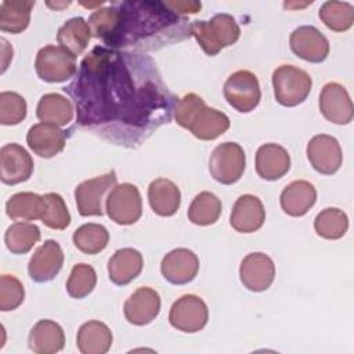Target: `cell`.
Wrapping results in <instances>:
<instances>
[{
  "instance_id": "obj_18",
  "label": "cell",
  "mask_w": 354,
  "mask_h": 354,
  "mask_svg": "<svg viewBox=\"0 0 354 354\" xmlns=\"http://www.w3.org/2000/svg\"><path fill=\"white\" fill-rule=\"evenodd\" d=\"M199 271L198 256L187 249L177 248L170 250L160 263V272L163 278L173 285H185L194 281Z\"/></svg>"
},
{
  "instance_id": "obj_23",
  "label": "cell",
  "mask_w": 354,
  "mask_h": 354,
  "mask_svg": "<svg viewBox=\"0 0 354 354\" xmlns=\"http://www.w3.org/2000/svg\"><path fill=\"white\" fill-rule=\"evenodd\" d=\"M144 267L142 254L133 248H123L116 250L108 261V275L109 279L118 285L123 286L136 279Z\"/></svg>"
},
{
  "instance_id": "obj_42",
  "label": "cell",
  "mask_w": 354,
  "mask_h": 354,
  "mask_svg": "<svg viewBox=\"0 0 354 354\" xmlns=\"http://www.w3.org/2000/svg\"><path fill=\"white\" fill-rule=\"evenodd\" d=\"M166 4L178 15L196 14L202 7L199 1H166Z\"/></svg>"
},
{
  "instance_id": "obj_34",
  "label": "cell",
  "mask_w": 354,
  "mask_h": 354,
  "mask_svg": "<svg viewBox=\"0 0 354 354\" xmlns=\"http://www.w3.org/2000/svg\"><path fill=\"white\" fill-rule=\"evenodd\" d=\"M319 19L333 32H346L354 24V7L347 1H325L319 11Z\"/></svg>"
},
{
  "instance_id": "obj_2",
  "label": "cell",
  "mask_w": 354,
  "mask_h": 354,
  "mask_svg": "<svg viewBox=\"0 0 354 354\" xmlns=\"http://www.w3.org/2000/svg\"><path fill=\"white\" fill-rule=\"evenodd\" d=\"M113 32L104 40L105 47L155 50L171 41L189 37L185 18L167 7L166 1H119Z\"/></svg>"
},
{
  "instance_id": "obj_15",
  "label": "cell",
  "mask_w": 354,
  "mask_h": 354,
  "mask_svg": "<svg viewBox=\"0 0 354 354\" xmlns=\"http://www.w3.org/2000/svg\"><path fill=\"white\" fill-rule=\"evenodd\" d=\"M289 46L295 55L313 64L325 61L329 54L328 39L313 25L296 28L290 33Z\"/></svg>"
},
{
  "instance_id": "obj_37",
  "label": "cell",
  "mask_w": 354,
  "mask_h": 354,
  "mask_svg": "<svg viewBox=\"0 0 354 354\" xmlns=\"http://www.w3.org/2000/svg\"><path fill=\"white\" fill-rule=\"evenodd\" d=\"M97 283L95 270L86 263H77L73 266L68 281L66 292L73 299H83L88 296Z\"/></svg>"
},
{
  "instance_id": "obj_8",
  "label": "cell",
  "mask_w": 354,
  "mask_h": 354,
  "mask_svg": "<svg viewBox=\"0 0 354 354\" xmlns=\"http://www.w3.org/2000/svg\"><path fill=\"white\" fill-rule=\"evenodd\" d=\"M35 69L44 82H66L76 73V57L61 46L48 44L37 51Z\"/></svg>"
},
{
  "instance_id": "obj_9",
  "label": "cell",
  "mask_w": 354,
  "mask_h": 354,
  "mask_svg": "<svg viewBox=\"0 0 354 354\" xmlns=\"http://www.w3.org/2000/svg\"><path fill=\"white\" fill-rule=\"evenodd\" d=\"M223 94L227 102L241 113L252 112L261 100L257 76L250 71H236L224 83Z\"/></svg>"
},
{
  "instance_id": "obj_6",
  "label": "cell",
  "mask_w": 354,
  "mask_h": 354,
  "mask_svg": "<svg viewBox=\"0 0 354 354\" xmlns=\"http://www.w3.org/2000/svg\"><path fill=\"white\" fill-rule=\"evenodd\" d=\"M246 166V155L243 148L236 142L218 144L209 158L210 176L220 184L231 185L236 183Z\"/></svg>"
},
{
  "instance_id": "obj_32",
  "label": "cell",
  "mask_w": 354,
  "mask_h": 354,
  "mask_svg": "<svg viewBox=\"0 0 354 354\" xmlns=\"http://www.w3.org/2000/svg\"><path fill=\"white\" fill-rule=\"evenodd\" d=\"M221 214V201L209 191L199 192L188 207V220L195 225H212Z\"/></svg>"
},
{
  "instance_id": "obj_4",
  "label": "cell",
  "mask_w": 354,
  "mask_h": 354,
  "mask_svg": "<svg viewBox=\"0 0 354 354\" xmlns=\"http://www.w3.org/2000/svg\"><path fill=\"white\" fill-rule=\"evenodd\" d=\"M189 35L196 39L207 55L213 57L223 48L236 43L241 29L232 15L221 12L213 15L209 21H194L189 24Z\"/></svg>"
},
{
  "instance_id": "obj_35",
  "label": "cell",
  "mask_w": 354,
  "mask_h": 354,
  "mask_svg": "<svg viewBox=\"0 0 354 354\" xmlns=\"http://www.w3.org/2000/svg\"><path fill=\"white\" fill-rule=\"evenodd\" d=\"M314 230L321 238L330 241L340 239L348 230V217L337 207H326L317 214Z\"/></svg>"
},
{
  "instance_id": "obj_30",
  "label": "cell",
  "mask_w": 354,
  "mask_h": 354,
  "mask_svg": "<svg viewBox=\"0 0 354 354\" xmlns=\"http://www.w3.org/2000/svg\"><path fill=\"white\" fill-rule=\"evenodd\" d=\"M91 36L90 26L84 18L73 17L58 29L57 41L72 55L77 57L86 50Z\"/></svg>"
},
{
  "instance_id": "obj_29",
  "label": "cell",
  "mask_w": 354,
  "mask_h": 354,
  "mask_svg": "<svg viewBox=\"0 0 354 354\" xmlns=\"http://www.w3.org/2000/svg\"><path fill=\"white\" fill-rule=\"evenodd\" d=\"M46 209L43 195L33 192H17L6 202V213L11 220L33 221L41 218Z\"/></svg>"
},
{
  "instance_id": "obj_22",
  "label": "cell",
  "mask_w": 354,
  "mask_h": 354,
  "mask_svg": "<svg viewBox=\"0 0 354 354\" xmlns=\"http://www.w3.org/2000/svg\"><path fill=\"white\" fill-rule=\"evenodd\" d=\"M290 169V156L279 144L268 142L259 147L256 152V171L267 181L283 177Z\"/></svg>"
},
{
  "instance_id": "obj_7",
  "label": "cell",
  "mask_w": 354,
  "mask_h": 354,
  "mask_svg": "<svg viewBox=\"0 0 354 354\" xmlns=\"http://www.w3.org/2000/svg\"><path fill=\"white\" fill-rule=\"evenodd\" d=\"M105 210L108 217L119 225H130L142 214V199L138 188L130 183L116 184L108 194Z\"/></svg>"
},
{
  "instance_id": "obj_17",
  "label": "cell",
  "mask_w": 354,
  "mask_h": 354,
  "mask_svg": "<svg viewBox=\"0 0 354 354\" xmlns=\"http://www.w3.org/2000/svg\"><path fill=\"white\" fill-rule=\"evenodd\" d=\"M62 263L64 252L59 243L54 239H47L40 248L36 249L29 260V277L37 283L53 281L59 274Z\"/></svg>"
},
{
  "instance_id": "obj_12",
  "label": "cell",
  "mask_w": 354,
  "mask_h": 354,
  "mask_svg": "<svg viewBox=\"0 0 354 354\" xmlns=\"http://www.w3.org/2000/svg\"><path fill=\"white\" fill-rule=\"evenodd\" d=\"M306 152L313 169L325 176L335 174L343 162L339 141L328 134L314 136L308 141Z\"/></svg>"
},
{
  "instance_id": "obj_16",
  "label": "cell",
  "mask_w": 354,
  "mask_h": 354,
  "mask_svg": "<svg viewBox=\"0 0 354 354\" xmlns=\"http://www.w3.org/2000/svg\"><path fill=\"white\" fill-rule=\"evenodd\" d=\"M319 111L335 124H348L354 118V108L348 91L336 82L326 83L319 93Z\"/></svg>"
},
{
  "instance_id": "obj_1",
  "label": "cell",
  "mask_w": 354,
  "mask_h": 354,
  "mask_svg": "<svg viewBox=\"0 0 354 354\" xmlns=\"http://www.w3.org/2000/svg\"><path fill=\"white\" fill-rule=\"evenodd\" d=\"M64 91L73 100L82 127L126 148L141 145L169 123L178 102L151 57L105 46L82 59Z\"/></svg>"
},
{
  "instance_id": "obj_10",
  "label": "cell",
  "mask_w": 354,
  "mask_h": 354,
  "mask_svg": "<svg viewBox=\"0 0 354 354\" xmlns=\"http://www.w3.org/2000/svg\"><path fill=\"white\" fill-rule=\"evenodd\" d=\"M116 173L115 170H111L102 176L88 178L80 183L75 188V201L79 214L83 217L102 216V202L108 191H111V188L116 185Z\"/></svg>"
},
{
  "instance_id": "obj_33",
  "label": "cell",
  "mask_w": 354,
  "mask_h": 354,
  "mask_svg": "<svg viewBox=\"0 0 354 354\" xmlns=\"http://www.w3.org/2000/svg\"><path fill=\"white\" fill-rule=\"evenodd\" d=\"M40 239V230L36 224L14 223L4 234V243L12 254L28 253Z\"/></svg>"
},
{
  "instance_id": "obj_43",
  "label": "cell",
  "mask_w": 354,
  "mask_h": 354,
  "mask_svg": "<svg viewBox=\"0 0 354 354\" xmlns=\"http://www.w3.org/2000/svg\"><path fill=\"white\" fill-rule=\"evenodd\" d=\"M69 4H71V1H68V3H62V4H51V3H47V6H48V7H54V8L66 7V6H69Z\"/></svg>"
},
{
  "instance_id": "obj_11",
  "label": "cell",
  "mask_w": 354,
  "mask_h": 354,
  "mask_svg": "<svg viewBox=\"0 0 354 354\" xmlns=\"http://www.w3.org/2000/svg\"><path fill=\"white\" fill-rule=\"evenodd\" d=\"M209 319L206 303L196 295H184L177 299L169 311V322L177 330L195 333L203 329Z\"/></svg>"
},
{
  "instance_id": "obj_36",
  "label": "cell",
  "mask_w": 354,
  "mask_h": 354,
  "mask_svg": "<svg viewBox=\"0 0 354 354\" xmlns=\"http://www.w3.org/2000/svg\"><path fill=\"white\" fill-rule=\"evenodd\" d=\"M109 242L108 230L95 223H87L80 225L73 232L75 246L86 254H97L102 252Z\"/></svg>"
},
{
  "instance_id": "obj_39",
  "label": "cell",
  "mask_w": 354,
  "mask_h": 354,
  "mask_svg": "<svg viewBox=\"0 0 354 354\" xmlns=\"http://www.w3.org/2000/svg\"><path fill=\"white\" fill-rule=\"evenodd\" d=\"M28 105L25 98L15 91L0 93V123L14 126L26 118Z\"/></svg>"
},
{
  "instance_id": "obj_28",
  "label": "cell",
  "mask_w": 354,
  "mask_h": 354,
  "mask_svg": "<svg viewBox=\"0 0 354 354\" xmlns=\"http://www.w3.org/2000/svg\"><path fill=\"white\" fill-rule=\"evenodd\" d=\"M36 116L39 120L53 123L57 126H66L73 119V106L71 100L58 94L48 93L41 95L36 106Z\"/></svg>"
},
{
  "instance_id": "obj_38",
  "label": "cell",
  "mask_w": 354,
  "mask_h": 354,
  "mask_svg": "<svg viewBox=\"0 0 354 354\" xmlns=\"http://www.w3.org/2000/svg\"><path fill=\"white\" fill-rule=\"evenodd\" d=\"M43 198L46 209L40 218L41 223L51 230H65L71 224V214L64 198L55 192H48Z\"/></svg>"
},
{
  "instance_id": "obj_20",
  "label": "cell",
  "mask_w": 354,
  "mask_h": 354,
  "mask_svg": "<svg viewBox=\"0 0 354 354\" xmlns=\"http://www.w3.org/2000/svg\"><path fill=\"white\" fill-rule=\"evenodd\" d=\"M26 142L33 153L40 158L50 159L64 151L66 134L57 124L40 122L28 130Z\"/></svg>"
},
{
  "instance_id": "obj_26",
  "label": "cell",
  "mask_w": 354,
  "mask_h": 354,
  "mask_svg": "<svg viewBox=\"0 0 354 354\" xmlns=\"http://www.w3.org/2000/svg\"><path fill=\"white\" fill-rule=\"evenodd\" d=\"M148 202L153 213L162 217H170L180 207V188L169 178H155L148 187Z\"/></svg>"
},
{
  "instance_id": "obj_40",
  "label": "cell",
  "mask_w": 354,
  "mask_h": 354,
  "mask_svg": "<svg viewBox=\"0 0 354 354\" xmlns=\"http://www.w3.org/2000/svg\"><path fill=\"white\" fill-rule=\"evenodd\" d=\"M25 299V290L21 281L10 274L0 277V310L12 311L18 308Z\"/></svg>"
},
{
  "instance_id": "obj_13",
  "label": "cell",
  "mask_w": 354,
  "mask_h": 354,
  "mask_svg": "<svg viewBox=\"0 0 354 354\" xmlns=\"http://www.w3.org/2000/svg\"><path fill=\"white\" fill-rule=\"evenodd\" d=\"M239 278L246 289L264 292L274 282L275 264L272 259L263 252L249 253L241 261Z\"/></svg>"
},
{
  "instance_id": "obj_21",
  "label": "cell",
  "mask_w": 354,
  "mask_h": 354,
  "mask_svg": "<svg viewBox=\"0 0 354 354\" xmlns=\"http://www.w3.org/2000/svg\"><path fill=\"white\" fill-rule=\"evenodd\" d=\"M266 221L263 202L252 194H245L236 199L230 214L231 227L242 234L260 230Z\"/></svg>"
},
{
  "instance_id": "obj_14",
  "label": "cell",
  "mask_w": 354,
  "mask_h": 354,
  "mask_svg": "<svg viewBox=\"0 0 354 354\" xmlns=\"http://www.w3.org/2000/svg\"><path fill=\"white\" fill-rule=\"evenodd\" d=\"M33 159L29 152L17 142H10L0 149V178L7 185H15L29 180L33 173Z\"/></svg>"
},
{
  "instance_id": "obj_3",
  "label": "cell",
  "mask_w": 354,
  "mask_h": 354,
  "mask_svg": "<svg viewBox=\"0 0 354 354\" xmlns=\"http://www.w3.org/2000/svg\"><path fill=\"white\" fill-rule=\"evenodd\" d=\"M173 116L177 124L188 129L194 137L203 141L218 138L231 124L224 112L206 106L203 98L195 93H188L178 100Z\"/></svg>"
},
{
  "instance_id": "obj_27",
  "label": "cell",
  "mask_w": 354,
  "mask_h": 354,
  "mask_svg": "<svg viewBox=\"0 0 354 354\" xmlns=\"http://www.w3.org/2000/svg\"><path fill=\"white\" fill-rule=\"evenodd\" d=\"M112 332L101 321L84 322L76 335V346L82 354H105L112 346Z\"/></svg>"
},
{
  "instance_id": "obj_24",
  "label": "cell",
  "mask_w": 354,
  "mask_h": 354,
  "mask_svg": "<svg viewBox=\"0 0 354 354\" xmlns=\"http://www.w3.org/2000/svg\"><path fill=\"white\" fill-rule=\"evenodd\" d=\"M317 201L315 187L306 180H296L288 184L281 192V207L292 217L304 216Z\"/></svg>"
},
{
  "instance_id": "obj_41",
  "label": "cell",
  "mask_w": 354,
  "mask_h": 354,
  "mask_svg": "<svg viewBox=\"0 0 354 354\" xmlns=\"http://www.w3.org/2000/svg\"><path fill=\"white\" fill-rule=\"evenodd\" d=\"M118 21V8L115 3H112L108 7L98 8L91 12L88 17V26L91 30V35L95 39H101L102 41L113 32L115 25Z\"/></svg>"
},
{
  "instance_id": "obj_25",
  "label": "cell",
  "mask_w": 354,
  "mask_h": 354,
  "mask_svg": "<svg viewBox=\"0 0 354 354\" xmlns=\"http://www.w3.org/2000/svg\"><path fill=\"white\" fill-rule=\"evenodd\" d=\"M28 344L36 354L58 353L65 346L64 329L55 321L40 319L30 329Z\"/></svg>"
},
{
  "instance_id": "obj_31",
  "label": "cell",
  "mask_w": 354,
  "mask_h": 354,
  "mask_svg": "<svg viewBox=\"0 0 354 354\" xmlns=\"http://www.w3.org/2000/svg\"><path fill=\"white\" fill-rule=\"evenodd\" d=\"M35 7L32 0H4L0 4V30L8 33L24 32L30 21V11Z\"/></svg>"
},
{
  "instance_id": "obj_19",
  "label": "cell",
  "mask_w": 354,
  "mask_h": 354,
  "mask_svg": "<svg viewBox=\"0 0 354 354\" xmlns=\"http://www.w3.org/2000/svg\"><path fill=\"white\" fill-rule=\"evenodd\" d=\"M160 311L159 293L148 286L138 288L124 301L123 313L126 319L137 326L148 325Z\"/></svg>"
},
{
  "instance_id": "obj_5",
  "label": "cell",
  "mask_w": 354,
  "mask_h": 354,
  "mask_svg": "<svg viewBox=\"0 0 354 354\" xmlns=\"http://www.w3.org/2000/svg\"><path fill=\"white\" fill-rule=\"evenodd\" d=\"M311 87V76L295 65H281L272 72L274 95L283 106L290 108L304 102Z\"/></svg>"
}]
</instances>
